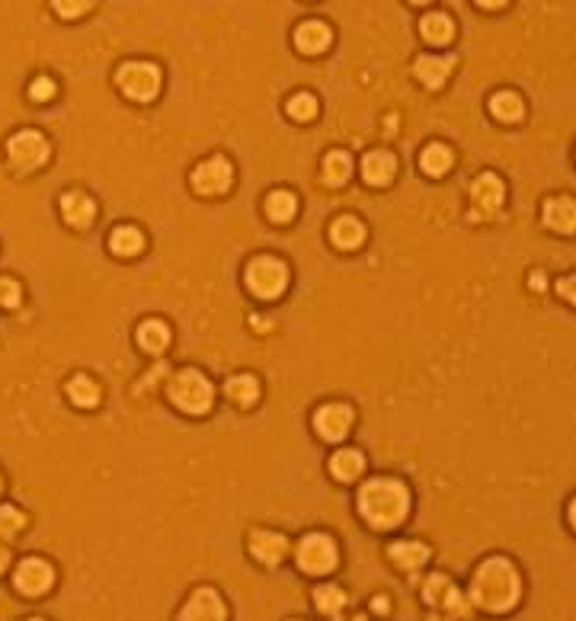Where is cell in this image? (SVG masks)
<instances>
[{
    "label": "cell",
    "mask_w": 576,
    "mask_h": 621,
    "mask_svg": "<svg viewBox=\"0 0 576 621\" xmlns=\"http://www.w3.org/2000/svg\"><path fill=\"white\" fill-rule=\"evenodd\" d=\"M285 551H288V541H285V535L266 532V528H260V532L250 535V554H253L256 561L270 563V567L282 561Z\"/></svg>",
    "instance_id": "obj_13"
},
{
    "label": "cell",
    "mask_w": 576,
    "mask_h": 621,
    "mask_svg": "<svg viewBox=\"0 0 576 621\" xmlns=\"http://www.w3.org/2000/svg\"><path fill=\"white\" fill-rule=\"evenodd\" d=\"M522 596V580L512 561L506 557H487L477 567L474 583H471V599L487 612H510Z\"/></svg>",
    "instance_id": "obj_1"
},
{
    "label": "cell",
    "mask_w": 576,
    "mask_h": 621,
    "mask_svg": "<svg viewBox=\"0 0 576 621\" xmlns=\"http://www.w3.org/2000/svg\"><path fill=\"white\" fill-rule=\"evenodd\" d=\"M227 615L225 602H221V596L212 590V586H199L196 592L190 596V602L182 606L180 618L182 621H221Z\"/></svg>",
    "instance_id": "obj_10"
},
{
    "label": "cell",
    "mask_w": 576,
    "mask_h": 621,
    "mask_svg": "<svg viewBox=\"0 0 576 621\" xmlns=\"http://www.w3.org/2000/svg\"><path fill=\"white\" fill-rule=\"evenodd\" d=\"M285 112L295 119V122H311L317 116V96L314 93H295L292 100L285 102Z\"/></svg>",
    "instance_id": "obj_32"
},
{
    "label": "cell",
    "mask_w": 576,
    "mask_h": 621,
    "mask_svg": "<svg viewBox=\"0 0 576 621\" xmlns=\"http://www.w3.org/2000/svg\"><path fill=\"white\" fill-rule=\"evenodd\" d=\"M503 196H506V186L496 173H481L474 180V186H471V199H474L481 215H493L503 205Z\"/></svg>",
    "instance_id": "obj_12"
},
{
    "label": "cell",
    "mask_w": 576,
    "mask_h": 621,
    "mask_svg": "<svg viewBox=\"0 0 576 621\" xmlns=\"http://www.w3.org/2000/svg\"><path fill=\"white\" fill-rule=\"evenodd\" d=\"M7 563H10L7 548H0V577H4V571H7Z\"/></svg>",
    "instance_id": "obj_39"
},
{
    "label": "cell",
    "mask_w": 576,
    "mask_h": 621,
    "mask_svg": "<svg viewBox=\"0 0 576 621\" xmlns=\"http://www.w3.org/2000/svg\"><path fill=\"white\" fill-rule=\"evenodd\" d=\"M167 395H170V401H173L180 410H186V413H208V410H212V401H215V387L208 385V378H205L202 372H196V368H182V372L170 381Z\"/></svg>",
    "instance_id": "obj_3"
},
{
    "label": "cell",
    "mask_w": 576,
    "mask_h": 621,
    "mask_svg": "<svg viewBox=\"0 0 576 621\" xmlns=\"http://www.w3.org/2000/svg\"><path fill=\"white\" fill-rule=\"evenodd\" d=\"M247 286L256 298H279L288 286V266L276 256H256L247 266Z\"/></svg>",
    "instance_id": "obj_5"
},
{
    "label": "cell",
    "mask_w": 576,
    "mask_h": 621,
    "mask_svg": "<svg viewBox=\"0 0 576 621\" xmlns=\"http://www.w3.org/2000/svg\"><path fill=\"white\" fill-rule=\"evenodd\" d=\"M51 7L58 10L65 20H77L90 10V0H51Z\"/></svg>",
    "instance_id": "obj_35"
},
{
    "label": "cell",
    "mask_w": 576,
    "mask_h": 621,
    "mask_svg": "<svg viewBox=\"0 0 576 621\" xmlns=\"http://www.w3.org/2000/svg\"><path fill=\"white\" fill-rule=\"evenodd\" d=\"M350 173H352L350 154H343V151L327 154V161H323V180H327L330 186H343L346 180H350Z\"/></svg>",
    "instance_id": "obj_30"
},
{
    "label": "cell",
    "mask_w": 576,
    "mask_h": 621,
    "mask_svg": "<svg viewBox=\"0 0 576 621\" xmlns=\"http://www.w3.org/2000/svg\"><path fill=\"white\" fill-rule=\"evenodd\" d=\"M350 426H352V407H346V404H327V407H321L314 413V430H317L321 439H327V442H340L350 432Z\"/></svg>",
    "instance_id": "obj_11"
},
{
    "label": "cell",
    "mask_w": 576,
    "mask_h": 621,
    "mask_svg": "<svg viewBox=\"0 0 576 621\" xmlns=\"http://www.w3.org/2000/svg\"><path fill=\"white\" fill-rule=\"evenodd\" d=\"M330 471H333V477H340V481H356L365 471L362 452H356V448H340V452L330 458Z\"/></svg>",
    "instance_id": "obj_21"
},
{
    "label": "cell",
    "mask_w": 576,
    "mask_h": 621,
    "mask_svg": "<svg viewBox=\"0 0 576 621\" xmlns=\"http://www.w3.org/2000/svg\"><path fill=\"white\" fill-rule=\"evenodd\" d=\"M452 161H455L452 147H448V145H439V141H436V145H426L423 154H420V167H423V173H430V176L448 173Z\"/></svg>",
    "instance_id": "obj_23"
},
{
    "label": "cell",
    "mask_w": 576,
    "mask_h": 621,
    "mask_svg": "<svg viewBox=\"0 0 576 621\" xmlns=\"http://www.w3.org/2000/svg\"><path fill=\"white\" fill-rule=\"evenodd\" d=\"M420 32H423V39L430 45H445L455 36V22L445 13H430V16H423V22H420Z\"/></svg>",
    "instance_id": "obj_29"
},
{
    "label": "cell",
    "mask_w": 576,
    "mask_h": 621,
    "mask_svg": "<svg viewBox=\"0 0 576 621\" xmlns=\"http://www.w3.org/2000/svg\"><path fill=\"white\" fill-rule=\"evenodd\" d=\"M336 561H340V551H336V541L330 538V535L314 532V535H307V538H301V545H298V567L305 573L321 577V573L333 571Z\"/></svg>",
    "instance_id": "obj_6"
},
{
    "label": "cell",
    "mask_w": 576,
    "mask_h": 621,
    "mask_svg": "<svg viewBox=\"0 0 576 621\" xmlns=\"http://www.w3.org/2000/svg\"><path fill=\"white\" fill-rule=\"evenodd\" d=\"M372 608H375V612H387V599H375Z\"/></svg>",
    "instance_id": "obj_41"
},
{
    "label": "cell",
    "mask_w": 576,
    "mask_h": 621,
    "mask_svg": "<svg viewBox=\"0 0 576 621\" xmlns=\"http://www.w3.org/2000/svg\"><path fill=\"white\" fill-rule=\"evenodd\" d=\"M522 96L512 93V90H500V93L490 96V112H493V119H500V122H518L522 119Z\"/></svg>",
    "instance_id": "obj_24"
},
{
    "label": "cell",
    "mask_w": 576,
    "mask_h": 621,
    "mask_svg": "<svg viewBox=\"0 0 576 621\" xmlns=\"http://www.w3.org/2000/svg\"><path fill=\"white\" fill-rule=\"evenodd\" d=\"M413 4H430V0H413Z\"/></svg>",
    "instance_id": "obj_42"
},
{
    "label": "cell",
    "mask_w": 576,
    "mask_h": 621,
    "mask_svg": "<svg viewBox=\"0 0 576 621\" xmlns=\"http://www.w3.org/2000/svg\"><path fill=\"white\" fill-rule=\"evenodd\" d=\"M477 4H481V7H487V10H500L506 0H477Z\"/></svg>",
    "instance_id": "obj_38"
},
{
    "label": "cell",
    "mask_w": 576,
    "mask_h": 621,
    "mask_svg": "<svg viewBox=\"0 0 576 621\" xmlns=\"http://www.w3.org/2000/svg\"><path fill=\"white\" fill-rule=\"evenodd\" d=\"M448 592H452V580L445 577V573H436V577H430L423 583V599L430 602V606H439Z\"/></svg>",
    "instance_id": "obj_33"
},
{
    "label": "cell",
    "mask_w": 576,
    "mask_h": 621,
    "mask_svg": "<svg viewBox=\"0 0 576 621\" xmlns=\"http://www.w3.org/2000/svg\"><path fill=\"white\" fill-rule=\"evenodd\" d=\"M295 212H298V199H295L292 192H285V190L270 192V199H266V215H270V221L285 225V221L295 218Z\"/></svg>",
    "instance_id": "obj_28"
},
{
    "label": "cell",
    "mask_w": 576,
    "mask_h": 621,
    "mask_svg": "<svg viewBox=\"0 0 576 621\" xmlns=\"http://www.w3.org/2000/svg\"><path fill=\"white\" fill-rule=\"evenodd\" d=\"M359 512L372 528L401 526L410 512V490L394 477H375L359 490Z\"/></svg>",
    "instance_id": "obj_2"
},
{
    "label": "cell",
    "mask_w": 576,
    "mask_h": 621,
    "mask_svg": "<svg viewBox=\"0 0 576 621\" xmlns=\"http://www.w3.org/2000/svg\"><path fill=\"white\" fill-rule=\"evenodd\" d=\"M30 96L36 102L51 100V96H55V81H51V77H36V81H32V87H30Z\"/></svg>",
    "instance_id": "obj_37"
},
{
    "label": "cell",
    "mask_w": 576,
    "mask_h": 621,
    "mask_svg": "<svg viewBox=\"0 0 576 621\" xmlns=\"http://www.w3.org/2000/svg\"><path fill=\"white\" fill-rule=\"evenodd\" d=\"M561 292L567 295V298H573V279H563V286H561Z\"/></svg>",
    "instance_id": "obj_40"
},
{
    "label": "cell",
    "mask_w": 576,
    "mask_h": 621,
    "mask_svg": "<svg viewBox=\"0 0 576 621\" xmlns=\"http://www.w3.org/2000/svg\"><path fill=\"white\" fill-rule=\"evenodd\" d=\"M225 391L237 407H250V404L260 401V381L253 375H234V378H227Z\"/></svg>",
    "instance_id": "obj_25"
},
{
    "label": "cell",
    "mask_w": 576,
    "mask_h": 621,
    "mask_svg": "<svg viewBox=\"0 0 576 621\" xmlns=\"http://www.w3.org/2000/svg\"><path fill=\"white\" fill-rule=\"evenodd\" d=\"M96 215V205L87 192H65L61 196V218L71 227H90Z\"/></svg>",
    "instance_id": "obj_14"
},
{
    "label": "cell",
    "mask_w": 576,
    "mask_h": 621,
    "mask_svg": "<svg viewBox=\"0 0 576 621\" xmlns=\"http://www.w3.org/2000/svg\"><path fill=\"white\" fill-rule=\"evenodd\" d=\"M13 583L22 596H42V592H49L51 583H55V571H51V563L39 561V557H26V561L16 567Z\"/></svg>",
    "instance_id": "obj_9"
},
{
    "label": "cell",
    "mask_w": 576,
    "mask_h": 621,
    "mask_svg": "<svg viewBox=\"0 0 576 621\" xmlns=\"http://www.w3.org/2000/svg\"><path fill=\"white\" fill-rule=\"evenodd\" d=\"M67 397H71L77 407H96L100 404V385H96L90 375H74L67 381Z\"/></svg>",
    "instance_id": "obj_27"
},
{
    "label": "cell",
    "mask_w": 576,
    "mask_h": 621,
    "mask_svg": "<svg viewBox=\"0 0 576 621\" xmlns=\"http://www.w3.org/2000/svg\"><path fill=\"white\" fill-rule=\"evenodd\" d=\"M545 225L551 227V231H561V235H570L576 225V205L570 196H561V199H551V202L545 205Z\"/></svg>",
    "instance_id": "obj_19"
},
{
    "label": "cell",
    "mask_w": 576,
    "mask_h": 621,
    "mask_svg": "<svg viewBox=\"0 0 576 621\" xmlns=\"http://www.w3.org/2000/svg\"><path fill=\"white\" fill-rule=\"evenodd\" d=\"M20 298H22V292L13 279H0V307H16Z\"/></svg>",
    "instance_id": "obj_36"
},
{
    "label": "cell",
    "mask_w": 576,
    "mask_h": 621,
    "mask_svg": "<svg viewBox=\"0 0 576 621\" xmlns=\"http://www.w3.org/2000/svg\"><path fill=\"white\" fill-rule=\"evenodd\" d=\"M26 526V516H22L16 506H0V538H10L20 528Z\"/></svg>",
    "instance_id": "obj_34"
},
{
    "label": "cell",
    "mask_w": 576,
    "mask_h": 621,
    "mask_svg": "<svg viewBox=\"0 0 576 621\" xmlns=\"http://www.w3.org/2000/svg\"><path fill=\"white\" fill-rule=\"evenodd\" d=\"M333 42V32H330L327 22H301L298 30H295V45H298V51H305V55H321L327 45Z\"/></svg>",
    "instance_id": "obj_16"
},
{
    "label": "cell",
    "mask_w": 576,
    "mask_h": 621,
    "mask_svg": "<svg viewBox=\"0 0 576 621\" xmlns=\"http://www.w3.org/2000/svg\"><path fill=\"white\" fill-rule=\"evenodd\" d=\"M314 606L321 608L323 615H340L343 612V606H346V596H343V590L340 586H317L314 590Z\"/></svg>",
    "instance_id": "obj_31"
},
{
    "label": "cell",
    "mask_w": 576,
    "mask_h": 621,
    "mask_svg": "<svg viewBox=\"0 0 576 621\" xmlns=\"http://www.w3.org/2000/svg\"><path fill=\"white\" fill-rule=\"evenodd\" d=\"M387 554H391V561L407 573L420 571V567L430 561V548L420 545V541H394V545L387 548Z\"/></svg>",
    "instance_id": "obj_18"
},
{
    "label": "cell",
    "mask_w": 576,
    "mask_h": 621,
    "mask_svg": "<svg viewBox=\"0 0 576 621\" xmlns=\"http://www.w3.org/2000/svg\"><path fill=\"white\" fill-rule=\"evenodd\" d=\"M452 67H455V55H445V58H439V55H423V58H416L413 71H416V77H420V84H426L430 90H439Z\"/></svg>",
    "instance_id": "obj_15"
},
{
    "label": "cell",
    "mask_w": 576,
    "mask_h": 621,
    "mask_svg": "<svg viewBox=\"0 0 576 621\" xmlns=\"http://www.w3.org/2000/svg\"><path fill=\"white\" fill-rule=\"evenodd\" d=\"M234 183V167L227 157H212V161L199 164L192 170V190L202 192V196H221L227 192Z\"/></svg>",
    "instance_id": "obj_8"
},
{
    "label": "cell",
    "mask_w": 576,
    "mask_h": 621,
    "mask_svg": "<svg viewBox=\"0 0 576 621\" xmlns=\"http://www.w3.org/2000/svg\"><path fill=\"white\" fill-rule=\"evenodd\" d=\"M330 241L343 250H356L365 241V225L359 218H352V215H343V218H336L330 225Z\"/></svg>",
    "instance_id": "obj_20"
},
{
    "label": "cell",
    "mask_w": 576,
    "mask_h": 621,
    "mask_svg": "<svg viewBox=\"0 0 576 621\" xmlns=\"http://www.w3.org/2000/svg\"><path fill=\"white\" fill-rule=\"evenodd\" d=\"M116 84L125 96L147 102L161 93V67L151 65V61H128L116 71Z\"/></svg>",
    "instance_id": "obj_4"
},
{
    "label": "cell",
    "mask_w": 576,
    "mask_h": 621,
    "mask_svg": "<svg viewBox=\"0 0 576 621\" xmlns=\"http://www.w3.org/2000/svg\"><path fill=\"white\" fill-rule=\"evenodd\" d=\"M7 154H10V164L20 170H36L42 167L45 161H49V141H45V135L39 132H20L13 135V138L7 141Z\"/></svg>",
    "instance_id": "obj_7"
},
{
    "label": "cell",
    "mask_w": 576,
    "mask_h": 621,
    "mask_svg": "<svg viewBox=\"0 0 576 621\" xmlns=\"http://www.w3.org/2000/svg\"><path fill=\"white\" fill-rule=\"evenodd\" d=\"M141 247H145V235L132 225H119L110 235V250L116 256H135L141 253Z\"/></svg>",
    "instance_id": "obj_22"
},
{
    "label": "cell",
    "mask_w": 576,
    "mask_h": 621,
    "mask_svg": "<svg viewBox=\"0 0 576 621\" xmlns=\"http://www.w3.org/2000/svg\"><path fill=\"white\" fill-rule=\"evenodd\" d=\"M170 343V327L164 321H145L138 327V346L145 352H164Z\"/></svg>",
    "instance_id": "obj_26"
},
{
    "label": "cell",
    "mask_w": 576,
    "mask_h": 621,
    "mask_svg": "<svg viewBox=\"0 0 576 621\" xmlns=\"http://www.w3.org/2000/svg\"><path fill=\"white\" fill-rule=\"evenodd\" d=\"M394 170H397V161L391 157L387 151H372V154H365V161H362V176H365V183H372V186H387L391 180H394Z\"/></svg>",
    "instance_id": "obj_17"
}]
</instances>
